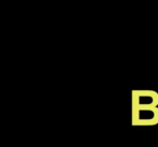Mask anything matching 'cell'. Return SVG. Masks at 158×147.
Segmentation results:
<instances>
[{"label": "cell", "instance_id": "cell-1", "mask_svg": "<svg viewBox=\"0 0 158 147\" xmlns=\"http://www.w3.org/2000/svg\"><path fill=\"white\" fill-rule=\"evenodd\" d=\"M133 119L135 124L154 125L158 122V108H135Z\"/></svg>", "mask_w": 158, "mask_h": 147}, {"label": "cell", "instance_id": "cell-2", "mask_svg": "<svg viewBox=\"0 0 158 147\" xmlns=\"http://www.w3.org/2000/svg\"><path fill=\"white\" fill-rule=\"evenodd\" d=\"M135 108H155L158 104V95L154 91H135Z\"/></svg>", "mask_w": 158, "mask_h": 147}]
</instances>
